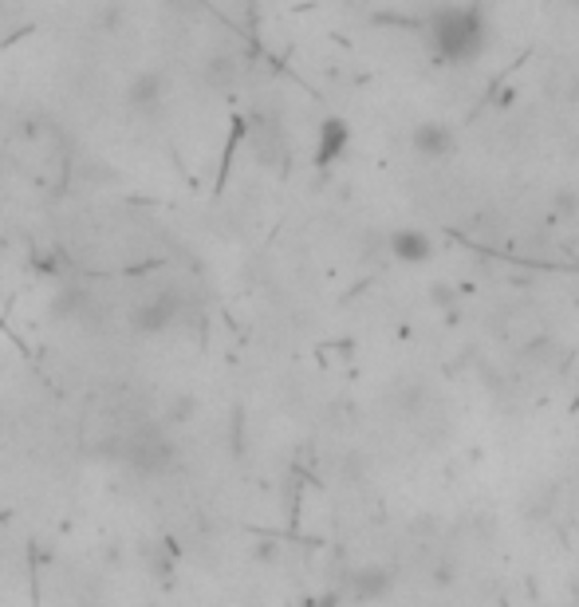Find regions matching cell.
Here are the masks:
<instances>
[{
	"instance_id": "obj_1",
	"label": "cell",
	"mask_w": 579,
	"mask_h": 607,
	"mask_svg": "<svg viewBox=\"0 0 579 607\" xmlns=\"http://www.w3.org/2000/svg\"><path fill=\"white\" fill-rule=\"evenodd\" d=\"M430 44L446 64H473L489 48V20L481 8H442L430 20Z\"/></svg>"
},
{
	"instance_id": "obj_16",
	"label": "cell",
	"mask_w": 579,
	"mask_h": 607,
	"mask_svg": "<svg viewBox=\"0 0 579 607\" xmlns=\"http://www.w3.org/2000/svg\"><path fill=\"white\" fill-rule=\"evenodd\" d=\"M166 8H174V12L190 16V12H197V0H166Z\"/></svg>"
},
{
	"instance_id": "obj_11",
	"label": "cell",
	"mask_w": 579,
	"mask_h": 607,
	"mask_svg": "<svg viewBox=\"0 0 579 607\" xmlns=\"http://www.w3.org/2000/svg\"><path fill=\"white\" fill-rule=\"evenodd\" d=\"M123 24H127V4H123V0H99V4H95V12H91V28H95V32H107V36H111V32H119Z\"/></svg>"
},
{
	"instance_id": "obj_7",
	"label": "cell",
	"mask_w": 579,
	"mask_h": 607,
	"mask_svg": "<svg viewBox=\"0 0 579 607\" xmlns=\"http://www.w3.org/2000/svg\"><path fill=\"white\" fill-rule=\"evenodd\" d=\"M253 154H257L260 166H280L284 162V138H280V127L272 119H257V127H253Z\"/></svg>"
},
{
	"instance_id": "obj_5",
	"label": "cell",
	"mask_w": 579,
	"mask_h": 607,
	"mask_svg": "<svg viewBox=\"0 0 579 607\" xmlns=\"http://www.w3.org/2000/svg\"><path fill=\"white\" fill-rule=\"evenodd\" d=\"M453 146H457V135L446 123H418L414 127V150L426 158H446Z\"/></svg>"
},
{
	"instance_id": "obj_3",
	"label": "cell",
	"mask_w": 579,
	"mask_h": 607,
	"mask_svg": "<svg viewBox=\"0 0 579 607\" xmlns=\"http://www.w3.org/2000/svg\"><path fill=\"white\" fill-rule=\"evenodd\" d=\"M182 308H186V300L174 292V288H162V292H150L146 300H138L134 308H130L127 324L134 336H166L178 320H182Z\"/></svg>"
},
{
	"instance_id": "obj_15",
	"label": "cell",
	"mask_w": 579,
	"mask_h": 607,
	"mask_svg": "<svg viewBox=\"0 0 579 607\" xmlns=\"http://www.w3.org/2000/svg\"><path fill=\"white\" fill-rule=\"evenodd\" d=\"M434 304L450 308V304H453V288H450V284H434Z\"/></svg>"
},
{
	"instance_id": "obj_10",
	"label": "cell",
	"mask_w": 579,
	"mask_h": 607,
	"mask_svg": "<svg viewBox=\"0 0 579 607\" xmlns=\"http://www.w3.org/2000/svg\"><path fill=\"white\" fill-rule=\"evenodd\" d=\"M394 588V576L386 572V568H359V572H351V592H355V600H383L386 592Z\"/></svg>"
},
{
	"instance_id": "obj_8",
	"label": "cell",
	"mask_w": 579,
	"mask_h": 607,
	"mask_svg": "<svg viewBox=\"0 0 579 607\" xmlns=\"http://www.w3.org/2000/svg\"><path fill=\"white\" fill-rule=\"evenodd\" d=\"M201 79L213 87V91H229L237 79H241V60L233 52H213L205 64H201Z\"/></svg>"
},
{
	"instance_id": "obj_9",
	"label": "cell",
	"mask_w": 579,
	"mask_h": 607,
	"mask_svg": "<svg viewBox=\"0 0 579 607\" xmlns=\"http://www.w3.org/2000/svg\"><path fill=\"white\" fill-rule=\"evenodd\" d=\"M390 253H394L398 261H406V265H422V261H430L434 245H430V237L418 233V229H398V233L390 237Z\"/></svg>"
},
{
	"instance_id": "obj_14",
	"label": "cell",
	"mask_w": 579,
	"mask_h": 607,
	"mask_svg": "<svg viewBox=\"0 0 579 607\" xmlns=\"http://www.w3.org/2000/svg\"><path fill=\"white\" fill-rule=\"evenodd\" d=\"M576 213H579L576 190H560L556 202H552V217H576Z\"/></svg>"
},
{
	"instance_id": "obj_13",
	"label": "cell",
	"mask_w": 579,
	"mask_h": 607,
	"mask_svg": "<svg viewBox=\"0 0 579 607\" xmlns=\"http://www.w3.org/2000/svg\"><path fill=\"white\" fill-rule=\"evenodd\" d=\"M201 410V403H197V395H190V391H174L170 399H166V422H174V426H182V422H190L193 414Z\"/></svg>"
},
{
	"instance_id": "obj_2",
	"label": "cell",
	"mask_w": 579,
	"mask_h": 607,
	"mask_svg": "<svg viewBox=\"0 0 579 607\" xmlns=\"http://www.w3.org/2000/svg\"><path fill=\"white\" fill-rule=\"evenodd\" d=\"M119 462L138 477H166L178 466V442L154 426V422H142L138 430L123 434V446H119Z\"/></svg>"
},
{
	"instance_id": "obj_4",
	"label": "cell",
	"mask_w": 579,
	"mask_h": 607,
	"mask_svg": "<svg viewBox=\"0 0 579 607\" xmlns=\"http://www.w3.org/2000/svg\"><path fill=\"white\" fill-rule=\"evenodd\" d=\"M166 99H170V75L162 68H142L127 87H123V103H127L130 115H138V119L162 115Z\"/></svg>"
},
{
	"instance_id": "obj_12",
	"label": "cell",
	"mask_w": 579,
	"mask_h": 607,
	"mask_svg": "<svg viewBox=\"0 0 579 607\" xmlns=\"http://www.w3.org/2000/svg\"><path fill=\"white\" fill-rule=\"evenodd\" d=\"M83 308H87V292H83L79 284H67L64 292L56 296V304H52V312H56L60 320H79Z\"/></svg>"
},
{
	"instance_id": "obj_6",
	"label": "cell",
	"mask_w": 579,
	"mask_h": 607,
	"mask_svg": "<svg viewBox=\"0 0 579 607\" xmlns=\"http://www.w3.org/2000/svg\"><path fill=\"white\" fill-rule=\"evenodd\" d=\"M347 142H351V127H347L343 119H323L320 123V146H316V166H331V162H339V158H343V150H347Z\"/></svg>"
}]
</instances>
